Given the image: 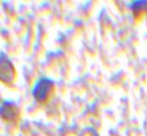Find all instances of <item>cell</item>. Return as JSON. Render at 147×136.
I'll return each mask as SVG.
<instances>
[{"instance_id":"6da1fadb","label":"cell","mask_w":147,"mask_h":136,"mask_svg":"<svg viewBox=\"0 0 147 136\" xmlns=\"http://www.w3.org/2000/svg\"><path fill=\"white\" fill-rule=\"evenodd\" d=\"M54 82L46 77H41L37 80L32 89V95L37 102L45 103L48 100L50 94L52 93Z\"/></svg>"},{"instance_id":"277c9868","label":"cell","mask_w":147,"mask_h":136,"mask_svg":"<svg viewBox=\"0 0 147 136\" xmlns=\"http://www.w3.org/2000/svg\"><path fill=\"white\" fill-rule=\"evenodd\" d=\"M131 9L133 10L134 13L141 12L142 10L147 9V2L146 1H135L131 4Z\"/></svg>"},{"instance_id":"3957f363","label":"cell","mask_w":147,"mask_h":136,"mask_svg":"<svg viewBox=\"0 0 147 136\" xmlns=\"http://www.w3.org/2000/svg\"><path fill=\"white\" fill-rule=\"evenodd\" d=\"M19 108L13 101L4 100L0 105V117L5 122H15L19 116Z\"/></svg>"},{"instance_id":"7a4b0ae2","label":"cell","mask_w":147,"mask_h":136,"mask_svg":"<svg viewBox=\"0 0 147 136\" xmlns=\"http://www.w3.org/2000/svg\"><path fill=\"white\" fill-rule=\"evenodd\" d=\"M15 67L7 55L0 52V82L6 85L13 84L15 79Z\"/></svg>"}]
</instances>
